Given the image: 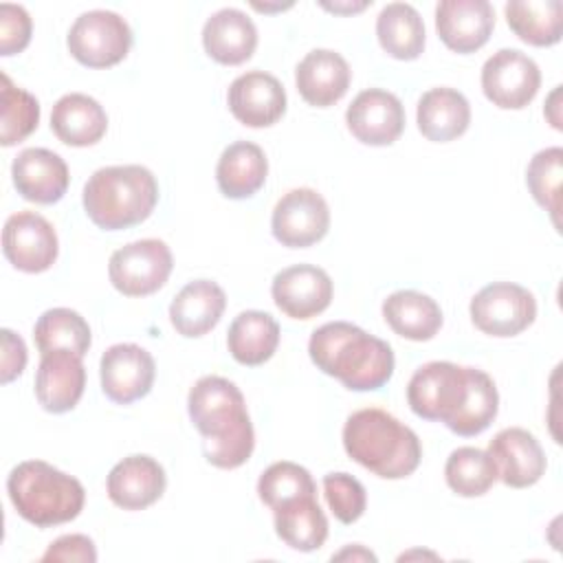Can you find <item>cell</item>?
Masks as SVG:
<instances>
[{
  "label": "cell",
  "mask_w": 563,
  "mask_h": 563,
  "mask_svg": "<svg viewBox=\"0 0 563 563\" xmlns=\"http://www.w3.org/2000/svg\"><path fill=\"white\" fill-rule=\"evenodd\" d=\"M323 7L328 9V11H334V13H354V11H361V9H365L367 7V2H358V4H328V2H323Z\"/></svg>",
  "instance_id": "44"
},
{
  "label": "cell",
  "mask_w": 563,
  "mask_h": 563,
  "mask_svg": "<svg viewBox=\"0 0 563 563\" xmlns=\"http://www.w3.org/2000/svg\"><path fill=\"white\" fill-rule=\"evenodd\" d=\"M86 387V369L81 356L55 350L40 358L35 374V398L51 413H66L75 409Z\"/></svg>",
  "instance_id": "21"
},
{
  "label": "cell",
  "mask_w": 563,
  "mask_h": 563,
  "mask_svg": "<svg viewBox=\"0 0 563 563\" xmlns=\"http://www.w3.org/2000/svg\"><path fill=\"white\" fill-rule=\"evenodd\" d=\"M273 512L275 532L288 548L299 552H312L325 543L328 519L317 501V495L292 499L275 508Z\"/></svg>",
  "instance_id": "30"
},
{
  "label": "cell",
  "mask_w": 563,
  "mask_h": 563,
  "mask_svg": "<svg viewBox=\"0 0 563 563\" xmlns=\"http://www.w3.org/2000/svg\"><path fill=\"white\" fill-rule=\"evenodd\" d=\"M11 176L18 194L37 205L62 200L70 180L64 158L46 147L22 150L13 158Z\"/></svg>",
  "instance_id": "20"
},
{
  "label": "cell",
  "mask_w": 563,
  "mask_h": 563,
  "mask_svg": "<svg viewBox=\"0 0 563 563\" xmlns=\"http://www.w3.org/2000/svg\"><path fill=\"white\" fill-rule=\"evenodd\" d=\"M66 44L79 64L88 68H108L128 55L132 31L119 13L92 9L73 22Z\"/></svg>",
  "instance_id": "7"
},
{
  "label": "cell",
  "mask_w": 563,
  "mask_h": 563,
  "mask_svg": "<svg viewBox=\"0 0 563 563\" xmlns=\"http://www.w3.org/2000/svg\"><path fill=\"white\" fill-rule=\"evenodd\" d=\"M499 409V394L495 380L477 367H468V394L457 416L446 424L457 435H477L495 420Z\"/></svg>",
  "instance_id": "35"
},
{
  "label": "cell",
  "mask_w": 563,
  "mask_h": 563,
  "mask_svg": "<svg viewBox=\"0 0 563 563\" xmlns=\"http://www.w3.org/2000/svg\"><path fill=\"white\" fill-rule=\"evenodd\" d=\"M172 251L163 240L145 238L117 249L110 255L108 277L125 297H145L165 286L172 273Z\"/></svg>",
  "instance_id": "8"
},
{
  "label": "cell",
  "mask_w": 563,
  "mask_h": 563,
  "mask_svg": "<svg viewBox=\"0 0 563 563\" xmlns=\"http://www.w3.org/2000/svg\"><path fill=\"white\" fill-rule=\"evenodd\" d=\"M101 389L117 405H130L150 394L156 376L152 354L136 343L110 345L99 363Z\"/></svg>",
  "instance_id": "13"
},
{
  "label": "cell",
  "mask_w": 563,
  "mask_h": 563,
  "mask_svg": "<svg viewBox=\"0 0 563 563\" xmlns=\"http://www.w3.org/2000/svg\"><path fill=\"white\" fill-rule=\"evenodd\" d=\"M541 70L532 57L517 48L493 53L482 66V90L501 110H521L539 92Z\"/></svg>",
  "instance_id": "10"
},
{
  "label": "cell",
  "mask_w": 563,
  "mask_h": 563,
  "mask_svg": "<svg viewBox=\"0 0 563 563\" xmlns=\"http://www.w3.org/2000/svg\"><path fill=\"white\" fill-rule=\"evenodd\" d=\"M167 486L165 468L150 455H128L106 479L108 497L123 510H143L161 499Z\"/></svg>",
  "instance_id": "19"
},
{
  "label": "cell",
  "mask_w": 563,
  "mask_h": 563,
  "mask_svg": "<svg viewBox=\"0 0 563 563\" xmlns=\"http://www.w3.org/2000/svg\"><path fill=\"white\" fill-rule=\"evenodd\" d=\"M471 321L490 336H517L537 317L534 295L512 282H493L484 286L468 306Z\"/></svg>",
  "instance_id": "9"
},
{
  "label": "cell",
  "mask_w": 563,
  "mask_h": 563,
  "mask_svg": "<svg viewBox=\"0 0 563 563\" xmlns=\"http://www.w3.org/2000/svg\"><path fill=\"white\" fill-rule=\"evenodd\" d=\"M345 559H352V561H376V554L365 550L363 545H347L345 550L332 554V561H345Z\"/></svg>",
  "instance_id": "43"
},
{
  "label": "cell",
  "mask_w": 563,
  "mask_h": 563,
  "mask_svg": "<svg viewBox=\"0 0 563 563\" xmlns=\"http://www.w3.org/2000/svg\"><path fill=\"white\" fill-rule=\"evenodd\" d=\"M35 345L42 354L66 350L84 356L92 343L88 321L70 308H51L40 314L33 328Z\"/></svg>",
  "instance_id": "33"
},
{
  "label": "cell",
  "mask_w": 563,
  "mask_h": 563,
  "mask_svg": "<svg viewBox=\"0 0 563 563\" xmlns=\"http://www.w3.org/2000/svg\"><path fill=\"white\" fill-rule=\"evenodd\" d=\"M227 295L211 279H196L180 288L169 306V321L178 334L198 339L213 330L224 312Z\"/></svg>",
  "instance_id": "24"
},
{
  "label": "cell",
  "mask_w": 563,
  "mask_h": 563,
  "mask_svg": "<svg viewBox=\"0 0 563 563\" xmlns=\"http://www.w3.org/2000/svg\"><path fill=\"white\" fill-rule=\"evenodd\" d=\"M345 453L383 479L411 475L422 457L418 435L378 407L354 411L343 427Z\"/></svg>",
  "instance_id": "3"
},
{
  "label": "cell",
  "mask_w": 563,
  "mask_h": 563,
  "mask_svg": "<svg viewBox=\"0 0 563 563\" xmlns=\"http://www.w3.org/2000/svg\"><path fill=\"white\" fill-rule=\"evenodd\" d=\"M231 114L249 128H268L286 112V90L279 79L264 70L235 77L227 92Z\"/></svg>",
  "instance_id": "16"
},
{
  "label": "cell",
  "mask_w": 563,
  "mask_h": 563,
  "mask_svg": "<svg viewBox=\"0 0 563 563\" xmlns=\"http://www.w3.org/2000/svg\"><path fill=\"white\" fill-rule=\"evenodd\" d=\"M51 130L66 145H95L108 130V114L97 99L84 92H68L53 106Z\"/></svg>",
  "instance_id": "25"
},
{
  "label": "cell",
  "mask_w": 563,
  "mask_h": 563,
  "mask_svg": "<svg viewBox=\"0 0 563 563\" xmlns=\"http://www.w3.org/2000/svg\"><path fill=\"white\" fill-rule=\"evenodd\" d=\"M444 477L449 488L460 497H479L497 482V466L488 451L477 446H460L449 455Z\"/></svg>",
  "instance_id": "34"
},
{
  "label": "cell",
  "mask_w": 563,
  "mask_h": 563,
  "mask_svg": "<svg viewBox=\"0 0 563 563\" xmlns=\"http://www.w3.org/2000/svg\"><path fill=\"white\" fill-rule=\"evenodd\" d=\"M202 46L218 64L238 66L255 53L257 29L244 11L224 7L207 18L202 26Z\"/></svg>",
  "instance_id": "23"
},
{
  "label": "cell",
  "mask_w": 563,
  "mask_h": 563,
  "mask_svg": "<svg viewBox=\"0 0 563 563\" xmlns=\"http://www.w3.org/2000/svg\"><path fill=\"white\" fill-rule=\"evenodd\" d=\"M468 394V367L451 361H431L418 367L407 385L411 411L424 420L449 424Z\"/></svg>",
  "instance_id": "6"
},
{
  "label": "cell",
  "mask_w": 563,
  "mask_h": 563,
  "mask_svg": "<svg viewBox=\"0 0 563 563\" xmlns=\"http://www.w3.org/2000/svg\"><path fill=\"white\" fill-rule=\"evenodd\" d=\"M352 70L345 57L330 48L310 51L295 68V84L306 103L328 108L350 88Z\"/></svg>",
  "instance_id": "22"
},
{
  "label": "cell",
  "mask_w": 563,
  "mask_h": 563,
  "mask_svg": "<svg viewBox=\"0 0 563 563\" xmlns=\"http://www.w3.org/2000/svg\"><path fill=\"white\" fill-rule=\"evenodd\" d=\"M563 174V150L545 147L532 156L526 169V183L532 198L552 216L554 227H559V189Z\"/></svg>",
  "instance_id": "38"
},
{
  "label": "cell",
  "mask_w": 563,
  "mask_h": 563,
  "mask_svg": "<svg viewBox=\"0 0 563 563\" xmlns=\"http://www.w3.org/2000/svg\"><path fill=\"white\" fill-rule=\"evenodd\" d=\"M376 35L383 51L396 59H416L424 51V22L407 2H389L376 18Z\"/></svg>",
  "instance_id": "31"
},
{
  "label": "cell",
  "mask_w": 563,
  "mask_h": 563,
  "mask_svg": "<svg viewBox=\"0 0 563 563\" xmlns=\"http://www.w3.org/2000/svg\"><path fill=\"white\" fill-rule=\"evenodd\" d=\"M279 334L275 317L262 310H244L231 321L227 345L238 363L253 367L266 363L275 354Z\"/></svg>",
  "instance_id": "29"
},
{
  "label": "cell",
  "mask_w": 563,
  "mask_h": 563,
  "mask_svg": "<svg viewBox=\"0 0 563 563\" xmlns=\"http://www.w3.org/2000/svg\"><path fill=\"white\" fill-rule=\"evenodd\" d=\"M57 233L53 224L35 211H18L2 229V253L22 273L48 271L57 260Z\"/></svg>",
  "instance_id": "12"
},
{
  "label": "cell",
  "mask_w": 563,
  "mask_h": 563,
  "mask_svg": "<svg viewBox=\"0 0 563 563\" xmlns=\"http://www.w3.org/2000/svg\"><path fill=\"white\" fill-rule=\"evenodd\" d=\"M416 121L424 139L446 143L466 132L471 123V106L455 88H431L418 101Z\"/></svg>",
  "instance_id": "26"
},
{
  "label": "cell",
  "mask_w": 563,
  "mask_h": 563,
  "mask_svg": "<svg viewBox=\"0 0 563 563\" xmlns=\"http://www.w3.org/2000/svg\"><path fill=\"white\" fill-rule=\"evenodd\" d=\"M332 279L314 264H295L273 277V301L290 319H312L332 301Z\"/></svg>",
  "instance_id": "14"
},
{
  "label": "cell",
  "mask_w": 563,
  "mask_h": 563,
  "mask_svg": "<svg viewBox=\"0 0 563 563\" xmlns=\"http://www.w3.org/2000/svg\"><path fill=\"white\" fill-rule=\"evenodd\" d=\"M387 325L409 341H429L442 328V310L435 299L418 290H396L383 301Z\"/></svg>",
  "instance_id": "28"
},
{
  "label": "cell",
  "mask_w": 563,
  "mask_h": 563,
  "mask_svg": "<svg viewBox=\"0 0 563 563\" xmlns=\"http://www.w3.org/2000/svg\"><path fill=\"white\" fill-rule=\"evenodd\" d=\"M493 26L495 11L486 0H442L435 7V31L455 53L466 55L482 48Z\"/></svg>",
  "instance_id": "18"
},
{
  "label": "cell",
  "mask_w": 563,
  "mask_h": 563,
  "mask_svg": "<svg viewBox=\"0 0 563 563\" xmlns=\"http://www.w3.org/2000/svg\"><path fill=\"white\" fill-rule=\"evenodd\" d=\"M488 455L497 466V479L510 488H528L545 473V453L539 440L521 427L501 429L488 442Z\"/></svg>",
  "instance_id": "17"
},
{
  "label": "cell",
  "mask_w": 563,
  "mask_h": 563,
  "mask_svg": "<svg viewBox=\"0 0 563 563\" xmlns=\"http://www.w3.org/2000/svg\"><path fill=\"white\" fill-rule=\"evenodd\" d=\"M257 495L271 508H279L299 497L317 495V486L308 468L295 462H275L257 479Z\"/></svg>",
  "instance_id": "37"
},
{
  "label": "cell",
  "mask_w": 563,
  "mask_h": 563,
  "mask_svg": "<svg viewBox=\"0 0 563 563\" xmlns=\"http://www.w3.org/2000/svg\"><path fill=\"white\" fill-rule=\"evenodd\" d=\"M271 229L275 240L288 249L317 244L330 229V209L325 198L310 187L290 189L277 200Z\"/></svg>",
  "instance_id": "11"
},
{
  "label": "cell",
  "mask_w": 563,
  "mask_h": 563,
  "mask_svg": "<svg viewBox=\"0 0 563 563\" xmlns=\"http://www.w3.org/2000/svg\"><path fill=\"white\" fill-rule=\"evenodd\" d=\"M44 563L55 561H77V563H95L97 561V548L90 537L86 534H64L55 539L46 552L42 554Z\"/></svg>",
  "instance_id": "41"
},
{
  "label": "cell",
  "mask_w": 563,
  "mask_h": 563,
  "mask_svg": "<svg viewBox=\"0 0 563 563\" xmlns=\"http://www.w3.org/2000/svg\"><path fill=\"white\" fill-rule=\"evenodd\" d=\"M2 336V365H0V380L7 385L24 372L26 365V345L20 334L9 328L0 330Z\"/></svg>",
  "instance_id": "42"
},
{
  "label": "cell",
  "mask_w": 563,
  "mask_h": 563,
  "mask_svg": "<svg viewBox=\"0 0 563 563\" xmlns=\"http://www.w3.org/2000/svg\"><path fill=\"white\" fill-rule=\"evenodd\" d=\"M31 15L20 4H0V55L9 57L26 48L31 42Z\"/></svg>",
  "instance_id": "40"
},
{
  "label": "cell",
  "mask_w": 563,
  "mask_h": 563,
  "mask_svg": "<svg viewBox=\"0 0 563 563\" xmlns=\"http://www.w3.org/2000/svg\"><path fill=\"white\" fill-rule=\"evenodd\" d=\"M308 354L323 374L339 378L352 391L380 389L394 374L391 345L347 321L317 328Z\"/></svg>",
  "instance_id": "2"
},
{
  "label": "cell",
  "mask_w": 563,
  "mask_h": 563,
  "mask_svg": "<svg viewBox=\"0 0 563 563\" xmlns=\"http://www.w3.org/2000/svg\"><path fill=\"white\" fill-rule=\"evenodd\" d=\"M345 123L354 139L365 145H391L405 130V108L394 92L367 88L347 106Z\"/></svg>",
  "instance_id": "15"
},
{
  "label": "cell",
  "mask_w": 563,
  "mask_h": 563,
  "mask_svg": "<svg viewBox=\"0 0 563 563\" xmlns=\"http://www.w3.org/2000/svg\"><path fill=\"white\" fill-rule=\"evenodd\" d=\"M81 202L99 229H128L150 218L158 202V183L143 165L101 167L86 180Z\"/></svg>",
  "instance_id": "4"
},
{
  "label": "cell",
  "mask_w": 563,
  "mask_h": 563,
  "mask_svg": "<svg viewBox=\"0 0 563 563\" xmlns=\"http://www.w3.org/2000/svg\"><path fill=\"white\" fill-rule=\"evenodd\" d=\"M266 154L251 141H235L224 147L216 167L218 187L231 200L251 198L266 183Z\"/></svg>",
  "instance_id": "27"
},
{
  "label": "cell",
  "mask_w": 563,
  "mask_h": 563,
  "mask_svg": "<svg viewBox=\"0 0 563 563\" xmlns=\"http://www.w3.org/2000/svg\"><path fill=\"white\" fill-rule=\"evenodd\" d=\"M0 143L4 147H11L15 143H22L37 128L40 103L31 92L13 86V81L4 73L0 75Z\"/></svg>",
  "instance_id": "36"
},
{
  "label": "cell",
  "mask_w": 563,
  "mask_h": 563,
  "mask_svg": "<svg viewBox=\"0 0 563 563\" xmlns=\"http://www.w3.org/2000/svg\"><path fill=\"white\" fill-rule=\"evenodd\" d=\"M187 411L205 438V457L216 468L242 466L255 446L253 422L235 383L224 376H202L189 389Z\"/></svg>",
  "instance_id": "1"
},
{
  "label": "cell",
  "mask_w": 563,
  "mask_h": 563,
  "mask_svg": "<svg viewBox=\"0 0 563 563\" xmlns=\"http://www.w3.org/2000/svg\"><path fill=\"white\" fill-rule=\"evenodd\" d=\"M7 493L18 515L37 528L73 521L86 501L81 482L44 460L20 462L9 473Z\"/></svg>",
  "instance_id": "5"
},
{
  "label": "cell",
  "mask_w": 563,
  "mask_h": 563,
  "mask_svg": "<svg viewBox=\"0 0 563 563\" xmlns=\"http://www.w3.org/2000/svg\"><path fill=\"white\" fill-rule=\"evenodd\" d=\"M323 495L332 515L341 523H354L365 512V506H367L365 488L350 473H328L323 477Z\"/></svg>",
  "instance_id": "39"
},
{
  "label": "cell",
  "mask_w": 563,
  "mask_h": 563,
  "mask_svg": "<svg viewBox=\"0 0 563 563\" xmlns=\"http://www.w3.org/2000/svg\"><path fill=\"white\" fill-rule=\"evenodd\" d=\"M512 33L532 46H552L563 33L561 0H512L504 7Z\"/></svg>",
  "instance_id": "32"
}]
</instances>
